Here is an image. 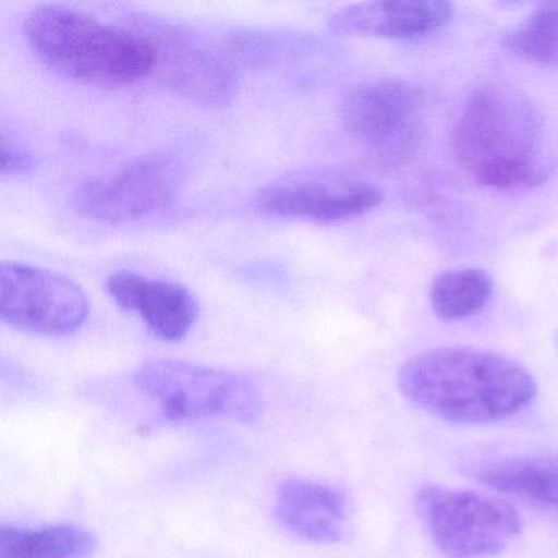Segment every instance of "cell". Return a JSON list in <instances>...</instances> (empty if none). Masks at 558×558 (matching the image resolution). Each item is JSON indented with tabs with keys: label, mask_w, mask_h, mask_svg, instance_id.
<instances>
[{
	"label": "cell",
	"mask_w": 558,
	"mask_h": 558,
	"mask_svg": "<svg viewBox=\"0 0 558 558\" xmlns=\"http://www.w3.org/2000/svg\"><path fill=\"white\" fill-rule=\"evenodd\" d=\"M398 388L417 410L456 424L499 423L537 397L527 368L472 348L421 352L398 372Z\"/></svg>",
	"instance_id": "6da1fadb"
},
{
	"label": "cell",
	"mask_w": 558,
	"mask_h": 558,
	"mask_svg": "<svg viewBox=\"0 0 558 558\" xmlns=\"http://www.w3.org/2000/svg\"><path fill=\"white\" fill-rule=\"evenodd\" d=\"M35 57L58 76L96 86H125L156 64L151 38L63 5H40L24 24Z\"/></svg>",
	"instance_id": "7a4b0ae2"
},
{
	"label": "cell",
	"mask_w": 558,
	"mask_h": 558,
	"mask_svg": "<svg viewBox=\"0 0 558 558\" xmlns=\"http://www.w3.org/2000/svg\"><path fill=\"white\" fill-rule=\"evenodd\" d=\"M541 145V116L531 100L508 87H478L453 129V151L460 165L478 184L499 191L544 181Z\"/></svg>",
	"instance_id": "3957f363"
},
{
	"label": "cell",
	"mask_w": 558,
	"mask_h": 558,
	"mask_svg": "<svg viewBox=\"0 0 558 558\" xmlns=\"http://www.w3.org/2000/svg\"><path fill=\"white\" fill-rule=\"evenodd\" d=\"M136 387L168 421L231 420L254 423L263 414L256 385L236 372L181 361H153L136 371Z\"/></svg>",
	"instance_id": "277c9868"
},
{
	"label": "cell",
	"mask_w": 558,
	"mask_h": 558,
	"mask_svg": "<svg viewBox=\"0 0 558 558\" xmlns=\"http://www.w3.org/2000/svg\"><path fill=\"white\" fill-rule=\"evenodd\" d=\"M414 502L434 547L447 558L501 554L522 529L514 506L472 489L423 485L414 493Z\"/></svg>",
	"instance_id": "5b68a950"
},
{
	"label": "cell",
	"mask_w": 558,
	"mask_h": 558,
	"mask_svg": "<svg viewBox=\"0 0 558 558\" xmlns=\"http://www.w3.org/2000/svg\"><path fill=\"white\" fill-rule=\"evenodd\" d=\"M424 93L416 83L378 80L352 90L342 106V122L355 142L385 165H401L416 155L423 132Z\"/></svg>",
	"instance_id": "8992f818"
},
{
	"label": "cell",
	"mask_w": 558,
	"mask_h": 558,
	"mask_svg": "<svg viewBox=\"0 0 558 558\" xmlns=\"http://www.w3.org/2000/svg\"><path fill=\"white\" fill-rule=\"evenodd\" d=\"M185 182V166L172 155L143 156L74 192V208L100 223H125L168 207Z\"/></svg>",
	"instance_id": "52a82bcc"
},
{
	"label": "cell",
	"mask_w": 558,
	"mask_h": 558,
	"mask_svg": "<svg viewBox=\"0 0 558 558\" xmlns=\"http://www.w3.org/2000/svg\"><path fill=\"white\" fill-rule=\"evenodd\" d=\"M89 300L73 280L22 263L0 266V318L21 331L68 336L86 322Z\"/></svg>",
	"instance_id": "ba28073f"
},
{
	"label": "cell",
	"mask_w": 558,
	"mask_h": 558,
	"mask_svg": "<svg viewBox=\"0 0 558 558\" xmlns=\"http://www.w3.org/2000/svg\"><path fill=\"white\" fill-rule=\"evenodd\" d=\"M384 192L368 181L339 172L305 171L283 175L257 192V210L315 223L351 220L374 210Z\"/></svg>",
	"instance_id": "9c48e42d"
},
{
	"label": "cell",
	"mask_w": 558,
	"mask_h": 558,
	"mask_svg": "<svg viewBox=\"0 0 558 558\" xmlns=\"http://www.w3.org/2000/svg\"><path fill=\"white\" fill-rule=\"evenodd\" d=\"M151 40L162 80L174 93L207 107H225L233 100L238 80L227 58L174 31Z\"/></svg>",
	"instance_id": "30bf717a"
},
{
	"label": "cell",
	"mask_w": 558,
	"mask_h": 558,
	"mask_svg": "<svg viewBox=\"0 0 558 558\" xmlns=\"http://www.w3.org/2000/svg\"><path fill=\"white\" fill-rule=\"evenodd\" d=\"M107 290L117 305L135 313L165 341H181L197 323V300L181 283L120 270L109 277Z\"/></svg>",
	"instance_id": "8fae6325"
},
{
	"label": "cell",
	"mask_w": 558,
	"mask_h": 558,
	"mask_svg": "<svg viewBox=\"0 0 558 558\" xmlns=\"http://www.w3.org/2000/svg\"><path fill=\"white\" fill-rule=\"evenodd\" d=\"M453 8L444 0H381L336 12L329 28L338 35L414 38L442 28Z\"/></svg>",
	"instance_id": "7c38bea8"
},
{
	"label": "cell",
	"mask_w": 558,
	"mask_h": 558,
	"mask_svg": "<svg viewBox=\"0 0 558 558\" xmlns=\"http://www.w3.org/2000/svg\"><path fill=\"white\" fill-rule=\"evenodd\" d=\"M276 515L280 525L295 537L331 544L344 537L348 501L331 486L287 480L277 489Z\"/></svg>",
	"instance_id": "4fadbf2b"
},
{
	"label": "cell",
	"mask_w": 558,
	"mask_h": 558,
	"mask_svg": "<svg viewBox=\"0 0 558 558\" xmlns=\"http://www.w3.org/2000/svg\"><path fill=\"white\" fill-rule=\"evenodd\" d=\"M475 480L505 495L558 508V457H512L486 463L476 470Z\"/></svg>",
	"instance_id": "5bb4252c"
},
{
	"label": "cell",
	"mask_w": 558,
	"mask_h": 558,
	"mask_svg": "<svg viewBox=\"0 0 558 558\" xmlns=\"http://www.w3.org/2000/svg\"><path fill=\"white\" fill-rule=\"evenodd\" d=\"M96 548V535L76 525L0 527V558H90Z\"/></svg>",
	"instance_id": "9a60e30c"
},
{
	"label": "cell",
	"mask_w": 558,
	"mask_h": 558,
	"mask_svg": "<svg viewBox=\"0 0 558 558\" xmlns=\"http://www.w3.org/2000/svg\"><path fill=\"white\" fill-rule=\"evenodd\" d=\"M492 292L493 282L485 270H447L430 286V306L440 319L459 322L482 312Z\"/></svg>",
	"instance_id": "2e32d148"
},
{
	"label": "cell",
	"mask_w": 558,
	"mask_h": 558,
	"mask_svg": "<svg viewBox=\"0 0 558 558\" xmlns=\"http://www.w3.org/2000/svg\"><path fill=\"white\" fill-rule=\"evenodd\" d=\"M502 45L518 60L558 70V2L535 9Z\"/></svg>",
	"instance_id": "e0dca14e"
},
{
	"label": "cell",
	"mask_w": 558,
	"mask_h": 558,
	"mask_svg": "<svg viewBox=\"0 0 558 558\" xmlns=\"http://www.w3.org/2000/svg\"><path fill=\"white\" fill-rule=\"evenodd\" d=\"M0 161H2V174L5 175L27 174V172L34 171L35 168L34 156L24 146L17 145L15 142H9L5 136L2 140Z\"/></svg>",
	"instance_id": "ac0fdd59"
},
{
	"label": "cell",
	"mask_w": 558,
	"mask_h": 558,
	"mask_svg": "<svg viewBox=\"0 0 558 558\" xmlns=\"http://www.w3.org/2000/svg\"><path fill=\"white\" fill-rule=\"evenodd\" d=\"M557 348H558V335H557Z\"/></svg>",
	"instance_id": "d6986e66"
}]
</instances>
